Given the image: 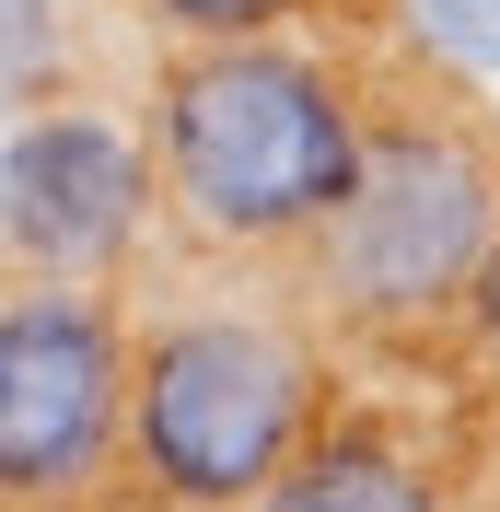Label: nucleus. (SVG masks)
Instances as JSON below:
<instances>
[{
  "label": "nucleus",
  "mask_w": 500,
  "mask_h": 512,
  "mask_svg": "<svg viewBox=\"0 0 500 512\" xmlns=\"http://www.w3.org/2000/svg\"><path fill=\"white\" fill-rule=\"evenodd\" d=\"M500 233V152L454 105H373L338 210L303 233L314 303L361 338H431Z\"/></svg>",
  "instance_id": "3"
},
{
  "label": "nucleus",
  "mask_w": 500,
  "mask_h": 512,
  "mask_svg": "<svg viewBox=\"0 0 500 512\" xmlns=\"http://www.w3.org/2000/svg\"><path fill=\"white\" fill-rule=\"evenodd\" d=\"M314 431V350L256 303H175L128 338L117 384V478L152 512H245Z\"/></svg>",
  "instance_id": "2"
},
{
  "label": "nucleus",
  "mask_w": 500,
  "mask_h": 512,
  "mask_svg": "<svg viewBox=\"0 0 500 512\" xmlns=\"http://www.w3.org/2000/svg\"><path fill=\"white\" fill-rule=\"evenodd\" d=\"M152 152L94 105H24L0 140V256L24 280H105L140 256Z\"/></svg>",
  "instance_id": "5"
},
{
  "label": "nucleus",
  "mask_w": 500,
  "mask_h": 512,
  "mask_svg": "<svg viewBox=\"0 0 500 512\" xmlns=\"http://www.w3.org/2000/svg\"><path fill=\"white\" fill-rule=\"evenodd\" d=\"M128 12H152V24L187 35V47H221V35H291V24L326 12V0H128Z\"/></svg>",
  "instance_id": "9"
},
{
  "label": "nucleus",
  "mask_w": 500,
  "mask_h": 512,
  "mask_svg": "<svg viewBox=\"0 0 500 512\" xmlns=\"http://www.w3.org/2000/svg\"><path fill=\"white\" fill-rule=\"evenodd\" d=\"M361 70L291 35H221L152 82V198L233 256H291L361 163Z\"/></svg>",
  "instance_id": "1"
},
{
  "label": "nucleus",
  "mask_w": 500,
  "mask_h": 512,
  "mask_svg": "<svg viewBox=\"0 0 500 512\" xmlns=\"http://www.w3.org/2000/svg\"><path fill=\"white\" fill-rule=\"evenodd\" d=\"M245 512H442L431 466L384 431H303Z\"/></svg>",
  "instance_id": "6"
},
{
  "label": "nucleus",
  "mask_w": 500,
  "mask_h": 512,
  "mask_svg": "<svg viewBox=\"0 0 500 512\" xmlns=\"http://www.w3.org/2000/svg\"><path fill=\"white\" fill-rule=\"evenodd\" d=\"M128 338L94 280L0 291V512H82L117 478Z\"/></svg>",
  "instance_id": "4"
},
{
  "label": "nucleus",
  "mask_w": 500,
  "mask_h": 512,
  "mask_svg": "<svg viewBox=\"0 0 500 512\" xmlns=\"http://www.w3.org/2000/svg\"><path fill=\"white\" fill-rule=\"evenodd\" d=\"M454 315H466V338L500 361V233L477 245V268H466V291H454Z\"/></svg>",
  "instance_id": "10"
},
{
  "label": "nucleus",
  "mask_w": 500,
  "mask_h": 512,
  "mask_svg": "<svg viewBox=\"0 0 500 512\" xmlns=\"http://www.w3.org/2000/svg\"><path fill=\"white\" fill-rule=\"evenodd\" d=\"M70 82V0H0V105L24 117Z\"/></svg>",
  "instance_id": "7"
},
{
  "label": "nucleus",
  "mask_w": 500,
  "mask_h": 512,
  "mask_svg": "<svg viewBox=\"0 0 500 512\" xmlns=\"http://www.w3.org/2000/svg\"><path fill=\"white\" fill-rule=\"evenodd\" d=\"M396 12H407V47L419 59L500 82V0H396Z\"/></svg>",
  "instance_id": "8"
}]
</instances>
